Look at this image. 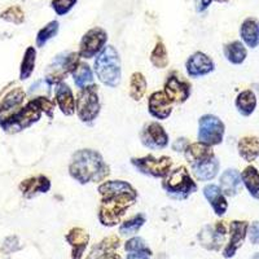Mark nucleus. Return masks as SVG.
<instances>
[{
    "label": "nucleus",
    "instance_id": "nucleus-1",
    "mask_svg": "<svg viewBox=\"0 0 259 259\" xmlns=\"http://www.w3.org/2000/svg\"><path fill=\"white\" fill-rule=\"evenodd\" d=\"M101 196L99 206V221L105 227H114L121 223L127 210L138 200V192L124 180H108L97 188Z\"/></svg>",
    "mask_w": 259,
    "mask_h": 259
},
{
    "label": "nucleus",
    "instance_id": "nucleus-2",
    "mask_svg": "<svg viewBox=\"0 0 259 259\" xmlns=\"http://www.w3.org/2000/svg\"><path fill=\"white\" fill-rule=\"evenodd\" d=\"M69 174L75 182L89 184L103 182L110 174V170L97 150L79 149L71 157Z\"/></svg>",
    "mask_w": 259,
    "mask_h": 259
},
{
    "label": "nucleus",
    "instance_id": "nucleus-3",
    "mask_svg": "<svg viewBox=\"0 0 259 259\" xmlns=\"http://www.w3.org/2000/svg\"><path fill=\"white\" fill-rule=\"evenodd\" d=\"M96 77L103 84L114 89L122 79V66L119 53L113 46H106L96 56L94 62Z\"/></svg>",
    "mask_w": 259,
    "mask_h": 259
},
{
    "label": "nucleus",
    "instance_id": "nucleus-4",
    "mask_svg": "<svg viewBox=\"0 0 259 259\" xmlns=\"http://www.w3.org/2000/svg\"><path fill=\"white\" fill-rule=\"evenodd\" d=\"M162 188L170 198L182 201L197 192V184L192 179L188 168L186 166H179L171 170L170 174L163 179Z\"/></svg>",
    "mask_w": 259,
    "mask_h": 259
},
{
    "label": "nucleus",
    "instance_id": "nucleus-5",
    "mask_svg": "<svg viewBox=\"0 0 259 259\" xmlns=\"http://www.w3.org/2000/svg\"><path fill=\"white\" fill-rule=\"evenodd\" d=\"M100 109L99 87L95 83L78 91L75 96V113L83 123H92L100 114Z\"/></svg>",
    "mask_w": 259,
    "mask_h": 259
},
{
    "label": "nucleus",
    "instance_id": "nucleus-6",
    "mask_svg": "<svg viewBox=\"0 0 259 259\" xmlns=\"http://www.w3.org/2000/svg\"><path fill=\"white\" fill-rule=\"evenodd\" d=\"M80 62V56L78 52H62L59 53L48 65L46 71V82L48 85H57L64 82L69 74H73L78 64Z\"/></svg>",
    "mask_w": 259,
    "mask_h": 259
},
{
    "label": "nucleus",
    "instance_id": "nucleus-7",
    "mask_svg": "<svg viewBox=\"0 0 259 259\" xmlns=\"http://www.w3.org/2000/svg\"><path fill=\"white\" fill-rule=\"evenodd\" d=\"M131 163L139 172L159 179H165L172 167V159L170 157L162 156L157 158L153 154H148L140 158H131Z\"/></svg>",
    "mask_w": 259,
    "mask_h": 259
},
{
    "label": "nucleus",
    "instance_id": "nucleus-8",
    "mask_svg": "<svg viewBox=\"0 0 259 259\" xmlns=\"http://www.w3.org/2000/svg\"><path fill=\"white\" fill-rule=\"evenodd\" d=\"M226 126L217 115L203 114L198 119V142L209 147L219 145L223 142Z\"/></svg>",
    "mask_w": 259,
    "mask_h": 259
},
{
    "label": "nucleus",
    "instance_id": "nucleus-9",
    "mask_svg": "<svg viewBox=\"0 0 259 259\" xmlns=\"http://www.w3.org/2000/svg\"><path fill=\"white\" fill-rule=\"evenodd\" d=\"M41 114L43 113L39 109L38 104L32 99L24 108H21L15 115H12L3 123H0V126L3 127L6 131H20V130L26 128V127L31 126L32 123L38 122L41 118Z\"/></svg>",
    "mask_w": 259,
    "mask_h": 259
},
{
    "label": "nucleus",
    "instance_id": "nucleus-10",
    "mask_svg": "<svg viewBox=\"0 0 259 259\" xmlns=\"http://www.w3.org/2000/svg\"><path fill=\"white\" fill-rule=\"evenodd\" d=\"M106 41H108V32L103 27H92L82 36L79 43V53L80 59L90 60L96 57L101 51L105 48Z\"/></svg>",
    "mask_w": 259,
    "mask_h": 259
},
{
    "label": "nucleus",
    "instance_id": "nucleus-11",
    "mask_svg": "<svg viewBox=\"0 0 259 259\" xmlns=\"http://www.w3.org/2000/svg\"><path fill=\"white\" fill-rule=\"evenodd\" d=\"M140 142L148 149H163L168 145V134L158 122H149L140 131Z\"/></svg>",
    "mask_w": 259,
    "mask_h": 259
},
{
    "label": "nucleus",
    "instance_id": "nucleus-12",
    "mask_svg": "<svg viewBox=\"0 0 259 259\" xmlns=\"http://www.w3.org/2000/svg\"><path fill=\"white\" fill-rule=\"evenodd\" d=\"M227 235V227L224 222H218V223L207 224L202 227V230L198 233L197 239L200 241L201 246L205 247L206 250H221L222 245L224 244Z\"/></svg>",
    "mask_w": 259,
    "mask_h": 259
},
{
    "label": "nucleus",
    "instance_id": "nucleus-13",
    "mask_svg": "<svg viewBox=\"0 0 259 259\" xmlns=\"http://www.w3.org/2000/svg\"><path fill=\"white\" fill-rule=\"evenodd\" d=\"M163 92L167 95L172 104H184L191 96V83L172 73L166 79Z\"/></svg>",
    "mask_w": 259,
    "mask_h": 259
},
{
    "label": "nucleus",
    "instance_id": "nucleus-14",
    "mask_svg": "<svg viewBox=\"0 0 259 259\" xmlns=\"http://www.w3.org/2000/svg\"><path fill=\"white\" fill-rule=\"evenodd\" d=\"M186 69L187 74L191 78H200L212 73L215 69V64L211 57L207 56L206 53L196 52L187 60Z\"/></svg>",
    "mask_w": 259,
    "mask_h": 259
},
{
    "label": "nucleus",
    "instance_id": "nucleus-15",
    "mask_svg": "<svg viewBox=\"0 0 259 259\" xmlns=\"http://www.w3.org/2000/svg\"><path fill=\"white\" fill-rule=\"evenodd\" d=\"M249 230V223L245 221H232L230 223V241L223 250L224 258H232L241 247Z\"/></svg>",
    "mask_w": 259,
    "mask_h": 259
},
{
    "label": "nucleus",
    "instance_id": "nucleus-16",
    "mask_svg": "<svg viewBox=\"0 0 259 259\" xmlns=\"http://www.w3.org/2000/svg\"><path fill=\"white\" fill-rule=\"evenodd\" d=\"M172 105L167 95L163 91H156L150 95L148 99V110L149 114L156 119L163 121L167 119L172 113Z\"/></svg>",
    "mask_w": 259,
    "mask_h": 259
},
{
    "label": "nucleus",
    "instance_id": "nucleus-17",
    "mask_svg": "<svg viewBox=\"0 0 259 259\" xmlns=\"http://www.w3.org/2000/svg\"><path fill=\"white\" fill-rule=\"evenodd\" d=\"M25 100V92L21 89L9 91L0 103V123L15 115L21 109V105Z\"/></svg>",
    "mask_w": 259,
    "mask_h": 259
},
{
    "label": "nucleus",
    "instance_id": "nucleus-18",
    "mask_svg": "<svg viewBox=\"0 0 259 259\" xmlns=\"http://www.w3.org/2000/svg\"><path fill=\"white\" fill-rule=\"evenodd\" d=\"M65 240L71 246V259H82L90 242V235L80 227H74L66 233Z\"/></svg>",
    "mask_w": 259,
    "mask_h": 259
},
{
    "label": "nucleus",
    "instance_id": "nucleus-19",
    "mask_svg": "<svg viewBox=\"0 0 259 259\" xmlns=\"http://www.w3.org/2000/svg\"><path fill=\"white\" fill-rule=\"evenodd\" d=\"M184 156H186V159L189 163V166L194 167V166H198L201 163H205V162L214 158L215 153L214 150H212V147L197 142L192 143V144L187 147V149L184 150Z\"/></svg>",
    "mask_w": 259,
    "mask_h": 259
},
{
    "label": "nucleus",
    "instance_id": "nucleus-20",
    "mask_svg": "<svg viewBox=\"0 0 259 259\" xmlns=\"http://www.w3.org/2000/svg\"><path fill=\"white\" fill-rule=\"evenodd\" d=\"M55 103L59 106L62 114L70 117L75 113V97H74L73 91L66 83L62 82L56 85Z\"/></svg>",
    "mask_w": 259,
    "mask_h": 259
},
{
    "label": "nucleus",
    "instance_id": "nucleus-21",
    "mask_svg": "<svg viewBox=\"0 0 259 259\" xmlns=\"http://www.w3.org/2000/svg\"><path fill=\"white\" fill-rule=\"evenodd\" d=\"M219 187L226 197H235L242 188L241 174L236 168H227L221 175Z\"/></svg>",
    "mask_w": 259,
    "mask_h": 259
},
{
    "label": "nucleus",
    "instance_id": "nucleus-22",
    "mask_svg": "<svg viewBox=\"0 0 259 259\" xmlns=\"http://www.w3.org/2000/svg\"><path fill=\"white\" fill-rule=\"evenodd\" d=\"M203 196L207 200V202L211 205L212 210L218 217H223L228 209V202H227V197L222 192L221 187L217 184H207L203 188Z\"/></svg>",
    "mask_w": 259,
    "mask_h": 259
},
{
    "label": "nucleus",
    "instance_id": "nucleus-23",
    "mask_svg": "<svg viewBox=\"0 0 259 259\" xmlns=\"http://www.w3.org/2000/svg\"><path fill=\"white\" fill-rule=\"evenodd\" d=\"M51 189V182L45 175H38L24 180L20 184V191L25 197L30 198L36 196L38 193H47Z\"/></svg>",
    "mask_w": 259,
    "mask_h": 259
},
{
    "label": "nucleus",
    "instance_id": "nucleus-24",
    "mask_svg": "<svg viewBox=\"0 0 259 259\" xmlns=\"http://www.w3.org/2000/svg\"><path fill=\"white\" fill-rule=\"evenodd\" d=\"M240 35L245 45L250 48L259 46V20L249 17L244 21L240 27Z\"/></svg>",
    "mask_w": 259,
    "mask_h": 259
},
{
    "label": "nucleus",
    "instance_id": "nucleus-25",
    "mask_svg": "<svg viewBox=\"0 0 259 259\" xmlns=\"http://www.w3.org/2000/svg\"><path fill=\"white\" fill-rule=\"evenodd\" d=\"M119 244H121L119 237L109 236L92 247L91 253L89 254L87 259H106L110 255V253L115 251V249L119 247Z\"/></svg>",
    "mask_w": 259,
    "mask_h": 259
},
{
    "label": "nucleus",
    "instance_id": "nucleus-26",
    "mask_svg": "<svg viewBox=\"0 0 259 259\" xmlns=\"http://www.w3.org/2000/svg\"><path fill=\"white\" fill-rule=\"evenodd\" d=\"M219 167H221V162L217 158V156L210 161L201 163L198 166H194L192 168V174L198 182H210L218 175Z\"/></svg>",
    "mask_w": 259,
    "mask_h": 259
},
{
    "label": "nucleus",
    "instance_id": "nucleus-27",
    "mask_svg": "<svg viewBox=\"0 0 259 259\" xmlns=\"http://www.w3.org/2000/svg\"><path fill=\"white\" fill-rule=\"evenodd\" d=\"M239 154L246 162L255 161L259 157V138L256 136H244L237 144Z\"/></svg>",
    "mask_w": 259,
    "mask_h": 259
},
{
    "label": "nucleus",
    "instance_id": "nucleus-28",
    "mask_svg": "<svg viewBox=\"0 0 259 259\" xmlns=\"http://www.w3.org/2000/svg\"><path fill=\"white\" fill-rule=\"evenodd\" d=\"M235 105L239 113L244 117H249L254 113L256 108V96L251 90H245L240 92L236 97Z\"/></svg>",
    "mask_w": 259,
    "mask_h": 259
},
{
    "label": "nucleus",
    "instance_id": "nucleus-29",
    "mask_svg": "<svg viewBox=\"0 0 259 259\" xmlns=\"http://www.w3.org/2000/svg\"><path fill=\"white\" fill-rule=\"evenodd\" d=\"M223 53L227 61H230L233 65H241L247 56V51L244 43L240 40L227 43L223 48Z\"/></svg>",
    "mask_w": 259,
    "mask_h": 259
},
{
    "label": "nucleus",
    "instance_id": "nucleus-30",
    "mask_svg": "<svg viewBox=\"0 0 259 259\" xmlns=\"http://www.w3.org/2000/svg\"><path fill=\"white\" fill-rule=\"evenodd\" d=\"M241 179L251 197L259 200V171L254 166H247L241 172Z\"/></svg>",
    "mask_w": 259,
    "mask_h": 259
},
{
    "label": "nucleus",
    "instance_id": "nucleus-31",
    "mask_svg": "<svg viewBox=\"0 0 259 259\" xmlns=\"http://www.w3.org/2000/svg\"><path fill=\"white\" fill-rule=\"evenodd\" d=\"M147 87L148 82L145 79L144 74L140 73V71H136L130 78V97L135 101H140L145 95V92H147Z\"/></svg>",
    "mask_w": 259,
    "mask_h": 259
},
{
    "label": "nucleus",
    "instance_id": "nucleus-32",
    "mask_svg": "<svg viewBox=\"0 0 259 259\" xmlns=\"http://www.w3.org/2000/svg\"><path fill=\"white\" fill-rule=\"evenodd\" d=\"M71 75H73L74 83L79 90L94 84V73H92L90 65L85 62L80 61Z\"/></svg>",
    "mask_w": 259,
    "mask_h": 259
},
{
    "label": "nucleus",
    "instance_id": "nucleus-33",
    "mask_svg": "<svg viewBox=\"0 0 259 259\" xmlns=\"http://www.w3.org/2000/svg\"><path fill=\"white\" fill-rule=\"evenodd\" d=\"M147 222V218H145L144 214H138L133 218L127 219L123 223L119 226V233L121 236H126V237H131V236L136 235V233L140 231L144 223Z\"/></svg>",
    "mask_w": 259,
    "mask_h": 259
},
{
    "label": "nucleus",
    "instance_id": "nucleus-34",
    "mask_svg": "<svg viewBox=\"0 0 259 259\" xmlns=\"http://www.w3.org/2000/svg\"><path fill=\"white\" fill-rule=\"evenodd\" d=\"M35 60H36V51L34 47H27L24 53V59L21 62L20 68V79L25 80L31 77L34 68H35Z\"/></svg>",
    "mask_w": 259,
    "mask_h": 259
},
{
    "label": "nucleus",
    "instance_id": "nucleus-35",
    "mask_svg": "<svg viewBox=\"0 0 259 259\" xmlns=\"http://www.w3.org/2000/svg\"><path fill=\"white\" fill-rule=\"evenodd\" d=\"M150 62L157 69H165L168 66L167 50H166L165 43L162 40H158L154 46L153 51L150 53Z\"/></svg>",
    "mask_w": 259,
    "mask_h": 259
},
{
    "label": "nucleus",
    "instance_id": "nucleus-36",
    "mask_svg": "<svg viewBox=\"0 0 259 259\" xmlns=\"http://www.w3.org/2000/svg\"><path fill=\"white\" fill-rule=\"evenodd\" d=\"M60 30V24L59 21L53 20L51 22H48L45 27H41L40 30L36 34V46L38 47H45L47 45V41H50L51 39L55 38L57 35V32Z\"/></svg>",
    "mask_w": 259,
    "mask_h": 259
},
{
    "label": "nucleus",
    "instance_id": "nucleus-37",
    "mask_svg": "<svg viewBox=\"0 0 259 259\" xmlns=\"http://www.w3.org/2000/svg\"><path fill=\"white\" fill-rule=\"evenodd\" d=\"M0 18L4 21H7V22H11V24L21 25L25 21V13L21 7L12 6L2 12Z\"/></svg>",
    "mask_w": 259,
    "mask_h": 259
},
{
    "label": "nucleus",
    "instance_id": "nucleus-38",
    "mask_svg": "<svg viewBox=\"0 0 259 259\" xmlns=\"http://www.w3.org/2000/svg\"><path fill=\"white\" fill-rule=\"evenodd\" d=\"M78 0H52L51 7L57 16H65L70 12Z\"/></svg>",
    "mask_w": 259,
    "mask_h": 259
},
{
    "label": "nucleus",
    "instance_id": "nucleus-39",
    "mask_svg": "<svg viewBox=\"0 0 259 259\" xmlns=\"http://www.w3.org/2000/svg\"><path fill=\"white\" fill-rule=\"evenodd\" d=\"M124 249L127 253H133V251H143V250H150L148 245L145 244L144 240L142 237H131L127 240L124 244Z\"/></svg>",
    "mask_w": 259,
    "mask_h": 259
},
{
    "label": "nucleus",
    "instance_id": "nucleus-40",
    "mask_svg": "<svg viewBox=\"0 0 259 259\" xmlns=\"http://www.w3.org/2000/svg\"><path fill=\"white\" fill-rule=\"evenodd\" d=\"M247 233H249V239H250L251 244L258 245L259 244V222H253L251 226H249Z\"/></svg>",
    "mask_w": 259,
    "mask_h": 259
},
{
    "label": "nucleus",
    "instance_id": "nucleus-41",
    "mask_svg": "<svg viewBox=\"0 0 259 259\" xmlns=\"http://www.w3.org/2000/svg\"><path fill=\"white\" fill-rule=\"evenodd\" d=\"M17 249H20V246H18L17 237H15V236H12V237H8L3 245V250L6 251V253H12V251H16Z\"/></svg>",
    "mask_w": 259,
    "mask_h": 259
},
{
    "label": "nucleus",
    "instance_id": "nucleus-42",
    "mask_svg": "<svg viewBox=\"0 0 259 259\" xmlns=\"http://www.w3.org/2000/svg\"><path fill=\"white\" fill-rule=\"evenodd\" d=\"M188 145H189L188 139L179 138V139H177L174 143H172L171 148H172V150H174V152H183V153H184V150L187 149V147H188Z\"/></svg>",
    "mask_w": 259,
    "mask_h": 259
},
{
    "label": "nucleus",
    "instance_id": "nucleus-43",
    "mask_svg": "<svg viewBox=\"0 0 259 259\" xmlns=\"http://www.w3.org/2000/svg\"><path fill=\"white\" fill-rule=\"evenodd\" d=\"M152 250H143V251H133L127 254V259H150Z\"/></svg>",
    "mask_w": 259,
    "mask_h": 259
},
{
    "label": "nucleus",
    "instance_id": "nucleus-44",
    "mask_svg": "<svg viewBox=\"0 0 259 259\" xmlns=\"http://www.w3.org/2000/svg\"><path fill=\"white\" fill-rule=\"evenodd\" d=\"M212 2H214V0H196V6H197L196 7V9H197V12H203V11H206Z\"/></svg>",
    "mask_w": 259,
    "mask_h": 259
},
{
    "label": "nucleus",
    "instance_id": "nucleus-45",
    "mask_svg": "<svg viewBox=\"0 0 259 259\" xmlns=\"http://www.w3.org/2000/svg\"><path fill=\"white\" fill-rule=\"evenodd\" d=\"M106 259H122V258H121V255H119V254H117L115 251H113V253H110V255L108 256Z\"/></svg>",
    "mask_w": 259,
    "mask_h": 259
},
{
    "label": "nucleus",
    "instance_id": "nucleus-46",
    "mask_svg": "<svg viewBox=\"0 0 259 259\" xmlns=\"http://www.w3.org/2000/svg\"><path fill=\"white\" fill-rule=\"evenodd\" d=\"M251 259H259V253L254 254V255H253V256H251Z\"/></svg>",
    "mask_w": 259,
    "mask_h": 259
},
{
    "label": "nucleus",
    "instance_id": "nucleus-47",
    "mask_svg": "<svg viewBox=\"0 0 259 259\" xmlns=\"http://www.w3.org/2000/svg\"><path fill=\"white\" fill-rule=\"evenodd\" d=\"M215 2H218V3H227L228 0H215Z\"/></svg>",
    "mask_w": 259,
    "mask_h": 259
}]
</instances>
